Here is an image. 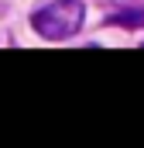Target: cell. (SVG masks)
<instances>
[{"instance_id": "1", "label": "cell", "mask_w": 144, "mask_h": 148, "mask_svg": "<svg viewBox=\"0 0 144 148\" xmlns=\"http://www.w3.org/2000/svg\"><path fill=\"white\" fill-rule=\"evenodd\" d=\"M82 17H86L82 0H55L31 17V28L48 41H65L82 28Z\"/></svg>"}]
</instances>
